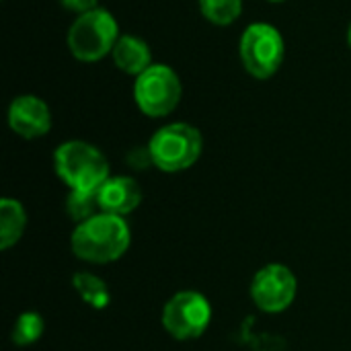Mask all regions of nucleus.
I'll return each mask as SVG.
<instances>
[{"instance_id":"6ab92c4d","label":"nucleus","mask_w":351,"mask_h":351,"mask_svg":"<svg viewBox=\"0 0 351 351\" xmlns=\"http://www.w3.org/2000/svg\"><path fill=\"white\" fill-rule=\"evenodd\" d=\"M267 2H286V0H267Z\"/></svg>"},{"instance_id":"9d476101","label":"nucleus","mask_w":351,"mask_h":351,"mask_svg":"<svg viewBox=\"0 0 351 351\" xmlns=\"http://www.w3.org/2000/svg\"><path fill=\"white\" fill-rule=\"evenodd\" d=\"M97 202L103 214L113 216H128L142 204V189L136 179L117 175L109 177L99 189H97Z\"/></svg>"},{"instance_id":"ddd939ff","label":"nucleus","mask_w":351,"mask_h":351,"mask_svg":"<svg viewBox=\"0 0 351 351\" xmlns=\"http://www.w3.org/2000/svg\"><path fill=\"white\" fill-rule=\"evenodd\" d=\"M72 286L76 290V294L80 296V300L84 304H88L95 311H105L111 304V290L105 284V280H101L95 274L88 271H78L72 276Z\"/></svg>"},{"instance_id":"1a4fd4ad","label":"nucleus","mask_w":351,"mask_h":351,"mask_svg":"<svg viewBox=\"0 0 351 351\" xmlns=\"http://www.w3.org/2000/svg\"><path fill=\"white\" fill-rule=\"evenodd\" d=\"M8 125L25 140L45 136L51 130V113L47 103L35 95L16 97L8 107Z\"/></svg>"},{"instance_id":"9b49d317","label":"nucleus","mask_w":351,"mask_h":351,"mask_svg":"<svg viewBox=\"0 0 351 351\" xmlns=\"http://www.w3.org/2000/svg\"><path fill=\"white\" fill-rule=\"evenodd\" d=\"M111 56H113L115 66L125 74L140 76L152 66L150 45L136 35H119Z\"/></svg>"},{"instance_id":"f257e3e1","label":"nucleus","mask_w":351,"mask_h":351,"mask_svg":"<svg viewBox=\"0 0 351 351\" xmlns=\"http://www.w3.org/2000/svg\"><path fill=\"white\" fill-rule=\"evenodd\" d=\"M132 243V232L121 216L97 214L76 224L70 247L72 253L86 263H113L125 255Z\"/></svg>"},{"instance_id":"f3484780","label":"nucleus","mask_w":351,"mask_h":351,"mask_svg":"<svg viewBox=\"0 0 351 351\" xmlns=\"http://www.w3.org/2000/svg\"><path fill=\"white\" fill-rule=\"evenodd\" d=\"M60 2H62L64 8L76 12L78 16L80 14H86V12H90L95 8H99V0H60Z\"/></svg>"},{"instance_id":"f03ea898","label":"nucleus","mask_w":351,"mask_h":351,"mask_svg":"<svg viewBox=\"0 0 351 351\" xmlns=\"http://www.w3.org/2000/svg\"><path fill=\"white\" fill-rule=\"evenodd\" d=\"M53 169L70 191H97L111 177L105 154L82 140L60 144L53 152Z\"/></svg>"},{"instance_id":"f8f14e48","label":"nucleus","mask_w":351,"mask_h":351,"mask_svg":"<svg viewBox=\"0 0 351 351\" xmlns=\"http://www.w3.org/2000/svg\"><path fill=\"white\" fill-rule=\"evenodd\" d=\"M27 228V214L21 202L4 197L0 202V249L6 251L16 245Z\"/></svg>"},{"instance_id":"6e6552de","label":"nucleus","mask_w":351,"mask_h":351,"mask_svg":"<svg viewBox=\"0 0 351 351\" xmlns=\"http://www.w3.org/2000/svg\"><path fill=\"white\" fill-rule=\"evenodd\" d=\"M298 294V280L294 271L282 263L261 267L251 282V298L255 306L267 315L284 313L292 306Z\"/></svg>"},{"instance_id":"dca6fc26","label":"nucleus","mask_w":351,"mask_h":351,"mask_svg":"<svg viewBox=\"0 0 351 351\" xmlns=\"http://www.w3.org/2000/svg\"><path fill=\"white\" fill-rule=\"evenodd\" d=\"M66 214L76 224L101 214V208L97 202V191H70L66 197Z\"/></svg>"},{"instance_id":"2eb2a0df","label":"nucleus","mask_w":351,"mask_h":351,"mask_svg":"<svg viewBox=\"0 0 351 351\" xmlns=\"http://www.w3.org/2000/svg\"><path fill=\"white\" fill-rule=\"evenodd\" d=\"M199 10L210 23L226 27L241 16L243 0H199Z\"/></svg>"},{"instance_id":"7ed1b4c3","label":"nucleus","mask_w":351,"mask_h":351,"mask_svg":"<svg viewBox=\"0 0 351 351\" xmlns=\"http://www.w3.org/2000/svg\"><path fill=\"white\" fill-rule=\"evenodd\" d=\"M204 140L197 128L177 121L160 128L150 144H148V154L150 160L156 169L165 173H179L197 162L202 156Z\"/></svg>"},{"instance_id":"4468645a","label":"nucleus","mask_w":351,"mask_h":351,"mask_svg":"<svg viewBox=\"0 0 351 351\" xmlns=\"http://www.w3.org/2000/svg\"><path fill=\"white\" fill-rule=\"evenodd\" d=\"M45 331V323L41 319L39 313H23L16 321H14V327H12V333H10V339L14 346L19 348H27V346H33L35 341L41 339Z\"/></svg>"},{"instance_id":"a211bd4d","label":"nucleus","mask_w":351,"mask_h":351,"mask_svg":"<svg viewBox=\"0 0 351 351\" xmlns=\"http://www.w3.org/2000/svg\"><path fill=\"white\" fill-rule=\"evenodd\" d=\"M348 41H350V47H351V25H350V31H348Z\"/></svg>"},{"instance_id":"0eeeda50","label":"nucleus","mask_w":351,"mask_h":351,"mask_svg":"<svg viewBox=\"0 0 351 351\" xmlns=\"http://www.w3.org/2000/svg\"><path fill=\"white\" fill-rule=\"evenodd\" d=\"M160 321L173 339L191 341L208 331L212 323V306L204 294L195 290H183L169 298Z\"/></svg>"},{"instance_id":"20e7f679","label":"nucleus","mask_w":351,"mask_h":351,"mask_svg":"<svg viewBox=\"0 0 351 351\" xmlns=\"http://www.w3.org/2000/svg\"><path fill=\"white\" fill-rule=\"evenodd\" d=\"M119 39V25L107 8L80 14L68 31V47L80 62H97L113 51Z\"/></svg>"},{"instance_id":"39448f33","label":"nucleus","mask_w":351,"mask_h":351,"mask_svg":"<svg viewBox=\"0 0 351 351\" xmlns=\"http://www.w3.org/2000/svg\"><path fill=\"white\" fill-rule=\"evenodd\" d=\"M239 53L253 78H271L284 62V37L269 23H253L241 35Z\"/></svg>"},{"instance_id":"423d86ee","label":"nucleus","mask_w":351,"mask_h":351,"mask_svg":"<svg viewBox=\"0 0 351 351\" xmlns=\"http://www.w3.org/2000/svg\"><path fill=\"white\" fill-rule=\"evenodd\" d=\"M183 95L177 72L165 64H152L136 78L134 99L138 109L148 117H165L175 111Z\"/></svg>"}]
</instances>
